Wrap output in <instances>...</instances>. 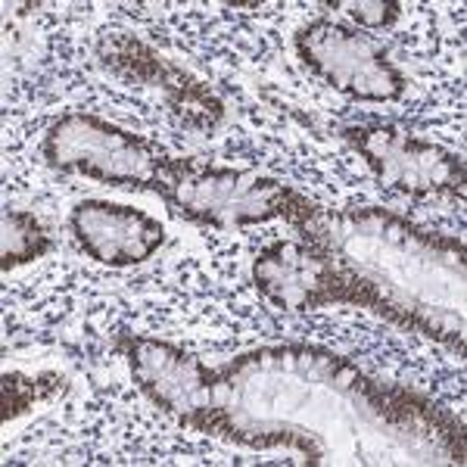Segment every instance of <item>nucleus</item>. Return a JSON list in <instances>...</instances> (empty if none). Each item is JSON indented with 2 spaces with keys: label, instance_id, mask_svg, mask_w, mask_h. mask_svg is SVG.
<instances>
[{
  "label": "nucleus",
  "instance_id": "0eeeda50",
  "mask_svg": "<svg viewBox=\"0 0 467 467\" xmlns=\"http://www.w3.org/2000/svg\"><path fill=\"white\" fill-rule=\"evenodd\" d=\"M119 349L125 352L140 393L150 396V402L160 405L165 414H175L181 424H187L193 414L222 405L218 396L224 380L215 374V368L191 352L150 337H125L119 340Z\"/></svg>",
  "mask_w": 467,
  "mask_h": 467
},
{
  "label": "nucleus",
  "instance_id": "423d86ee",
  "mask_svg": "<svg viewBox=\"0 0 467 467\" xmlns=\"http://www.w3.org/2000/svg\"><path fill=\"white\" fill-rule=\"evenodd\" d=\"M97 63L109 75L128 81V85H144L162 90L165 107H169L187 128L213 131L224 119V103L193 78L187 69H181L171 59H165L160 50H153L131 32H103L97 41Z\"/></svg>",
  "mask_w": 467,
  "mask_h": 467
},
{
  "label": "nucleus",
  "instance_id": "f257e3e1",
  "mask_svg": "<svg viewBox=\"0 0 467 467\" xmlns=\"http://www.w3.org/2000/svg\"><path fill=\"white\" fill-rule=\"evenodd\" d=\"M160 197L169 202L171 213L215 231H237L277 222V218L299 231H308V224L324 215L318 202L284 181L255 169H228V165H213L193 156L171 160Z\"/></svg>",
  "mask_w": 467,
  "mask_h": 467
},
{
  "label": "nucleus",
  "instance_id": "9d476101",
  "mask_svg": "<svg viewBox=\"0 0 467 467\" xmlns=\"http://www.w3.org/2000/svg\"><path fill=\"white\" fill-rule=\"evenodd\" d=\"M69 380L57 371H44V374H19V371H6L0 378V420H13L19 414L32 411L37 402H50L54 396L66 393Z\"/></svg>",
  "mask_w": 467,
  "mask_h": 467
},
{
  "label": "nucleus",
  "instance_id": "6e6552de",
  "mask_svg": "<svg viewBox=\"0 0 467 467\" xmlns=\"http://www.w3.org/2000/svg\"><path fill=\"white\" fill-rule=\"evenodd\" d=\"M75 244L109 268L144 265L165 246V228L153 215L109 200H81L69 213Z\"/></svg>",
  "mask_w": 467,
  "mask_h": 467
},
{
  "label": "nucleus",
  "instance_id": "39448f33",
  "mask_svg": "<svg viewBox=\"0 0 467 467\" xmlns=\"http://www.w3.org/2000/svg\"><path fill=\"white\" fill-rule=\"evenodd\" d=\"M343 140L365 160L380 184L411 197L464 200V160L442 144L414 138L396 125H349Z\"/></svg>",
  "mask_w": 467,
  "mask_h": 467
},
{
  "label": "nucleus",
  "instance_id": "7ed1b4c3",
  "mask_svg": "<svg viewBox=\"0 0 467 467\" xmlns=\"http://www.w3.org/2000/svg\"><path fill=\"white\" fill-rule=\"evenodd\" d=\"M44 160L50 169L69 171L112 187H138L160 193L169 156L156 140L125 131L90 112H66L44 134Z\"/></svg>",
  "mask_w": 467,
  "mask_h": 467
},
{
  "label": "nucleus",
  "instance_id": "f8f14e48",
  "mask_svg": "<svg viewBox=\"0 0 467 467\" xmlns=\"http://www.w3.org/2000/svg\"><path fill=\"white\" fill-rule=\"evenodd\" d=\"M231 10H259V4H231Z\"/></svg>",
  "mask_w": 467,
  "mask_h": 467
},
{
  "label": "nucleus",
  "instance_id": "9b49d317",
  "mask_svg": "<svg viewBox=\"0 0 467 467\" xmlns=\"http://www.w3.org/2000/svg\"><path fill=\"white\" fill-rule=\"evenodd\" d=\"M327 10H340L343 16L356 22L361 32L371 28H389L402 16V4L399 0H327Z\"/></svg>",
  "mask_w": 467,
  "mask_h": 467
},
{
  "label": "nucleus",
  "instance_id": "f03ea898",
  "mask_svg": "<svg viewBox=\"0 0 467 467\" xmlns=\"http://www.w3.org/2000/svg\"><path fill=\"white\" fill-rule=\"evenodd\" d=\"M253 284L271 306L284 308V312L352 306L383 315L399 327L427 330V334L433 330L424 318L387 299V293L374 281H368L356 268L346 265L321 237L268 244L253 259Z\"/></svg>",
  "mask_w": 467,
  "mask_h": 467
},
{
  "label": "nucleus",
  "instance_id": "1a4fd4ad",
  "mask_svg": "<svg viewBox=\"0 0 467 467\" xmlns=\"http://www.w3.org/2000/svg\"><path fill=\"white\" fill-rule=\"evenodd\" d=\"M54 250V237L41 224V218L26 209H4L0 218V268L10 271L44 259Z\"/></svg>",
  "mask_w": 467,
  "mask_h": 467
},
{
  "label": "nucleus",
  "instance_id": "20e7f679",
  "mask_svg": "<svg viewBox=\"0 0 467 467\" xmlns=\"http://www.w3.org/2000/svg\"><path fill=\"white\" fill-rule=\"evenodd\" d=\"M293 47L315 78L352 100L393 103L409 90V78L389 59L387 44L356 26L312 19L296 32Z\"/></svg>",
  "mask_w": 467,
  "mask_h": 467
}]
</instances>
